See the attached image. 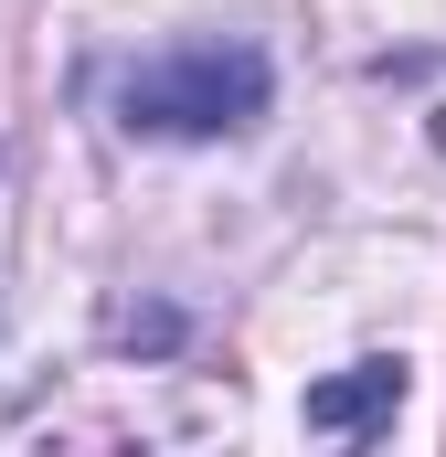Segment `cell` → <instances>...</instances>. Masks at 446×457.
Here are the masks:
<instances>
[{
	"label": "cell",
	"instance_id": "6da1fadb",
	"mask_svg": "<svg viewBox=\"0 0 446 457\" xmlns=\"http://www.w3.org/2000/svg\"><path fill=\"white\" fill-rule=\"evenodd\" d=\"M266 117V54L255 43H181L117 86V128L138 138H234Z\"/></svg>",
	"mask_w": 446,
	"mask_h": 457
},
{
	"label": "cell",
	"instance_id": "7a4b0ae2",
	"mask_svg": "<svg viewBox=\"0 0 446 457\" xmlns=\"http://www.w3.org/2000/svg\"><path fill=\"white\" fill-rule=\"evenodd\" d=\"M393 404H404V361H351L330 383H309V436H372L393 426Z\"/></svg>",
	"mask_w": 446,
	"mask_h": 457
},
{
	"label": "cell",
	"instance_id": "3957f363",
	"mask_svg": "<svg viewBox=\"0 0 446 457\" xmlns=\"http://www.w3.org/2000/svg\"><path fill=\"white\" fill-rule=\"evenodd\" d=\"M117 341H128V351H170V341H181V309H128Z\"/></svg>",
	"mask_w": 446,
	"mask_h": 457
}]
</instances>
